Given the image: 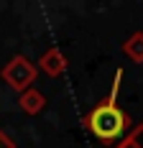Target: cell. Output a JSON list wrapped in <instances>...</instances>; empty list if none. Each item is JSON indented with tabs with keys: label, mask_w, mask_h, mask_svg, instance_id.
<instances>
[{
	"label": "cell",
	"mask_w": 143,
	"mask_h": 148,
	"mask_svg": "<svg viewBox=\"0 0 143 148\" xmlns=\"http://www.w3.org/2000/svg\"><path fill=\"white\" fill-rule=\"evenodd\" d=\"M115 148H143V123L133 125V130H130Z\"/></svg>",
	"instance_id": "8992f818"
},
{
	"label": "cell",
	"mask_w": 143,
	"mask_h": 148,
	"mask_svg": "<svg viewBox=\"0 0 143 148\" xmlns=\"http://www.w3.org/2000/svg\"><path fill=\"white\" fill-rule=\"evenodd\" d=\"M0 77H3V82L10 89H15L21 95V92H26L28 87H33V82L38 77V69H36V64H31L26 56L18 54V56H13V59L0 69Z\"/></svg>",
	"instance_id": "7a4b0ae2"
},
{
	"label": "cell",
	"mask_w": 143,
	"mask_h": 148,
	"mask_svg": "<svg viewBox=\"0 0 143 148\" xmlns=\"http://www.w3.org/2000/svg\"><path fill=\"white\" fill-rule=\"evenodd\" d=\"M36 69H41V72L49 74V77H61V74L67 72V56L61 54L59 46H51V49H46L41 54Z\"/></svg>",
	"instance_id": "3957f363"
},
{
	"label": "cell",
	"mask_w": 143,
	"mask_h": 148,
	"mask_svg": "<svg viewBox=\"0 0 143 148\" xmlns=\"http://www.w3.org/2000/svg\"><path fill=\"white\" fill-rule=\"evenodd\" d=\"M123 54H125L130 61L143 64V31H133L128 38H125V44H123Z\"/></svg>",
	"instance_id": "5b68a950"
},
{
	"label": "cell",
	"mask_w": 143,
	"mask_h": 148,
	"mask_svg": "<svg viewBox=\"0 0 143 148\" xmlns=\"http://www.w3.org/2000/svg\"><path fill=\"white\" fill-rule=\"evenodd\" d=\"M120 84H123V69H115V77H113V84H110L107 97L100 100V102L85 115V120H82L85 128L95 135L97 140H102V143H120V140L133 130L130 115L118 105Z\"/></svg>",
	"instance_id": "6da1fadb"
},
{
	"label": "cell",
	"mask_w": 143,
	"mask_h": 148,
	"mask_svg": "<svg viewBox=\"0 0 143 148\" xmlns=\"http://www.w3.org/2000/svg\"><path fill=\"white\" fill-rule=\"evenodd\" d=\"M0 148H15L13 138H10V135H5L3 130H0Z\"/></svg>",
	"instance_id": "52a82bcc"
},
{
	"label": "cell",
	"mask_w": 143,
	"mask_h": 148,
	"mask_svg": "<svg viewBox=\"0 0 143 148\" xmlns=\"http://www.w3.org/2000/svg\"><path fill=\"white\" fill-rule=\"evenodd\" d=\"M18 107L26 112V115H38L43 107H46V97L36 87H28L26 92L18 95Z\"/></svg>",
	"instance_id": "277c9868"
}]
</instances>
